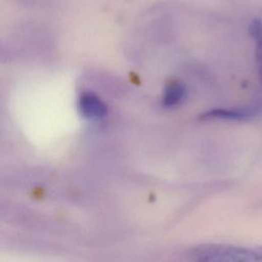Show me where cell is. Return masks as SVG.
<instances>
[{"label":"cell","instance_id":"6","mask_svg":"<svg viewBox=\"0 0 262 262\" xmlns=\"http://www.w3.org/2000/svg\"><path fill=\"white\" fill-rule=\"evenodd\" d=\"M244 262H262V247L254 249L246 248Z\"/></svg>","mask_w":262,"mask_h":262},{"label":"cell","instance_id":"5","mask_svg":"<svg viewBox=\"0 0 262 262\" xmlns=\"http://www.w3.org/2000/svg\"><path fill=\"white\" fill-rule=\"evenodd\" d=\"M250 34L255 43V55L260 79L262 81V20L254 19L250 25Z\"/></svg>","mask_w":262,"mask_h":262},{"label":"cell","instance_id":"4","mask_svg":"<svg viewBox=\"0 0 262 262\" xmlns=\"http://www.w3.org/2000/svg\"><path fill=\"white\" fill-rule=\"evenodd\" d=\"M82 111L84 114L93 119H100L106 115V106L104 103L92 94H87L81 101Z\"/></svg>","mask_w":262,"mask_h":262},{"label":"cell","instance_id":"3","mask_svg":"<svg viewBox=\"0 0 262 262\" xmlns=\"http://www.w3.org/2000/svg\"><path fill=\"white\" fill-rule=\"evenodd\" d=\"M186 94V89L183 84L179 82H172L165 87L163 93V105L166 107H172L180 103Z\"/></svg>","mask_w":262,"mask_h":262},{"label":"cell","instance_id":"2","mask_svg":"<svg viewBox=\"0 0 262 262\" xmlns=\"http://www.w3.org/2000/svg\"><path fill=\"white\" fill-rule=\"evenodd\" d=\"M258 110L253 106L213 108L202 115L205 120H223V121H243L253 118L257 115Z\"/></svg>","mask_w":262,"mask_h":262},{"label":"cell","instance_id":"1","mask_svg":"<svg viewBox=\"0 0 262 262\" xmlns=\"http://www.w3.org/2000/svg\"><path fill=\"white\" fill-rule=\"evenodd\" d=\"M246 248L231 245H201L188 252L190 262H244Z\"/></svg>","mask_w":262,"mask_h":262}]
</instances>
